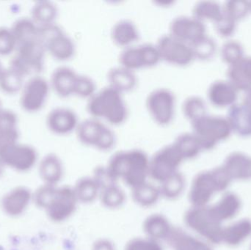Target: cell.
Returning a JSON list of instances; mask_svg holds the SVG:
<instances>
[{
	"instance_id": "obj_30",
	"label": "cell",
	"mask_w": 251,
	"mask_h": 250,
	"mask_svg": "<svg viewBox=\"0 0 251 250\" xmlns=\"http://www.w3.org/2000/svg\"><path fill=\"white\" fill-rule=\"evenodd\" d=\"M73 189L78 202L81 204H91L100 196V188L93 177L89 176L78 179Z\"/></svg>"
},
{
	"instance_id": "obj_3",
	"label": "cell",
	"mask_w": 251,
	"mask_h": 250,
	"mask_svg": "<svg viewBox=\"0 0 251 250\" xmlns=\"http://www.w3.org/2000/svg\"><path fill=\"white\" fill-rule=\"evenodd\" d=\"M87 110L91 117L104 120L112 126L123 124L128 117L124 94L108 85L88 99Z\"/></svg>"
},
{
	"instance_id": "obj_17",
	"label": "cell",
	"mask_w": 251,
	"mask_h": 250,
	"mask_svg": "<svg viewBox=\"0 0 251 250\" xmlns=\"http://www.w3.org/2000/svg\"><path fill=\"white\" fill-rule=\"evenodd\" d=\"M77 114L72 109L57 107L47 117L48 129L54 135L64 136L76 132L79 123Z\"/></svg>"
},
{
	"instance_id": "obj_22",
	"label": "cell",
	"mask_w": 251,
	"mask_h": 250,
	"mask_svg": "<svg viewBox=\"0 0 251 250\" xmlns=\"http://www.w3.org/2000/svg\"><path fill=\"white\" fill-rule=\"evenodd\" d=\"M110 36L115 45L124 49L134 45L140 38V33L137 25L132 21L124 19L113 24Z\"/></svg>"
},
{
	"instance_id": "obj_32",
	"label": "cell",
	"mask_w": 251,
	"mask_h": 250,
	"mask_svg": "<svg viewBox=\"0 0 251 250\" xmlns=\"http://www.w3.org/2000/svg\"><path fill=\"white\" fill-rule=\"evenodd\" d=\"M185 186V178L182 173L178 171L160 183L159 189L161 198L168 201H174L182 195Z\"/></svg>"
},
{
	"instance_id": "obj_43",
	"label": "cell",
	"mask_w": 251,
	"mask_h": 250,
	"mask_svg": "<svg viewBox=\"0 0 251 250\" xmlns=\"http://www.w3.org/2000/svg\"><path fill=\"white\" fill-rule=\"evenodd\" d=\"M224 13L235 22L245 19L251 12V1H228L223 6Z\"/></svg>"
},
{
	"instance_id": "obj_56",
	"label": "cell",
	"mask_w": 251,
	"mask_h": 250,
	"mask_svg": "<svg viewBox=\"0 0 251 250\" xmlns=\"http://www.w3.org/2000/svg\"><path fill=\"white\" fill-rule=\"evenodd\" d=\"M1 101H0V110H1Z\"/></svg>"
},
{
	"instance_id": "obj_49",
	"label": "cell",
	"mask_w": 251,
	"mask_h": 250,
	"mask_svg": "<svg viewBox=\"0 0 251 250\" xmlns=\"http://www.w3.org/2000/svg\"><path fill=\"white\" fill-rule=\"evenodd\" d=\"M17 116L9 110H0V132L17 129Z\"/></svg>"
},
{
	"instance_id": "obj_8",
	"label": "cell",
	"mask_w": 251,
	"mask_h": 250,
	"mask_svg": "<svg viewBox=\"0 0 251 250\" xmlns=\"http://www.w3.org/2000/svg\"><path fill=\"white\" fill-rule=\"evenodd\" d=\"M10 68L25 77L38 76L44 68L45 47L38 39L20 44Z\"/></svg>"
},
{
	"instance_id": "obj_44",
	"label": "cell",
	"mask_w": 251,
	"mask_h": 250,
	"mask_svg": "<svg viewBox=\"0 0 251 250\" xmlns=\"http://www.w3.org/2000/svg\"><path fill=\"white\" fill-rule=\"evenodd\" d=\"M97 91V85L92 78L86 75L78 74L74 95L89 99Z\"/></svg>"
},
{
	"instance_id": "obj_46",
	"label": "cell",
	"mask_w": 251,
	"mask_h": 250,
	"mask_svg": "<svg viewBox=\"0 0 251 250\" xmlns=\"http://www.w3.org/2000/svg\"><path fill=\"white\" fill-rule=\"evenodd\" d=\"M17 48V43L11 29L0 27V55H8Z\"/></svg>"
},
{
	"instance_id": "obj_1",
	"label": "cell",
	"mask_w": 251,
	"mask_h": 250,
	"mask_svg": "<svg viewBox=\"0 0 251 250\" xmlns=\"http://www.w3.org/2000/svg\"><path fill=\"white\" fill-rule=\"evenodd\" d=\"M37 207L45 211L53 223H60L69 220L76 210L79 204L73 187L43 184L33 193Z\"/></svg>"
},
{
	"instance_id": "obj_28",
	"label": "cell",
	"mask_w": 251,
	"mask_h": 250,
	"mask_svg": "<svg viewBox=\"0 0 251 250\" xmlns=\"http://www.w3.org/2000/svg\"><path fill=\"white\" fill-rule=\"evenodd\" d=\"M231 179H246L251 177V158L241 153L230 154L224 165Z\"/></svg>"
},
{
	"instance_id": "obj_14",
	"label": "cell",
	"mask_w": 251,
	"mask_h": 250,
	"mask_svg": "<svg viewBox=\"0 0 251 250\" xmlns=\"http://www.w3.org/2000/svg\"><path fill=\"white\" fill-rule=\"evenodd\" d=\"M48 81L40 76H32L22 90L21 106L28 113H36L45 105L50 91Z\"/></svg>"
},
{
	"instance_id": "obj_13",
	"label": "cell",
	"mask_w": 251,
	"mask_h": 250,
	"mask_svg": "<svg viewBox=\"0 0 251 250\" xmlns=\"http://www.w3.org/2000/svg\"><path fill=\"white\" fill-rule=\"evenodd\" d=\"M38 158V153L33 147L19 142L0 151V159L5 167L20 173L32 170Z\"/></svg>"
},
{
	"instance_id": "obj_20",
	"label": "cell",
	"mask_w": 251,
	"mask_h": 250,
	"mask_svg": "<svg viewBox=\"0 0 251 250\" xmlns=\"http://www.w3.org/2000/svg\"><path fill=\"white\" fill-rule=\"evenodd\" d=\"M38 173L44 184L57 186L64 176L63 161L56 154H47L40 161Z\"/></svg>"
},
{
	"instance_id": "obj_6",
	"label": "cell",
	"mask_w": 251,
	"mask_h": 250,
	"mask_svg": "<svg viewBox=\"0 0 251 250\" xmlns=\"http://www.w3.org/2000/svg\"><path fill=\"white\" fill-rule=\"evenodd\" d=\"M75 132L81 143L100 151H110L116 144V134L113 129L94 117L79 122Z\"/></svg>"
},
{
	"instance_id": "obj_18",
	"label": "cell",
	"mask_w": 251,
	"mask_h": 250,
	"mask_svg": "<svg viewBox=\"0 0 251 250\" xmlns=\"http://www.w3.org/2000/svg\"><path fill=\"white\" fill-rule=\"evenodd\" d=\"M207 96L211 104L215 107H231L237 102L238 91L228 80H218L211 84Z\"/></svg>"
},
{
	"instance_id": "obj_37",
	"label": "cell",
	"mask_w": 251,
	"mask_h": 250,
	"mask_svg": "<svg viewBox=\"0 0 251 250\" xmlns=\"http://www.w3.org/2000/svg\"><path fill=\"white\" fill-rule=\"evenodd\" d=\"M126 197L125 191L117 183L100 191L99 198L105 208L117 209L125 204Z\"/></svg>"
},
{
	"instance_id": "obj_54",
	"label": "cell",
	"mask_w": 251,
	"mask_h": 250,
	"mask_svg": "<svg viewBox=\"0 0 251 250\" xmlns=\"http://www.w3.org/2000/svg\"><path fill=\"white\" fill-rule=\"evenodd\" d=\"M4 167H5V165H4V163H3V161H1V159H0V177H1V175L3 174Z\"/></svg>"
},
{
	"instance_id": "obj_10",
	"label": "cell",
	"mask_w": 251,
	"mask_h": 250,
	"mask_svg": "<svg viewBox=\"0 0 251 250\" xmlns=\"http://www.w3.org/2000/svg\"><path fill=\"white\" fill-rule=\"evenodd\" d=\"M184 161L174 144L165 145L154 153L149 159V177L162 183L178 173Z\"/></svg>"
},
{
	"instance_id": "obj_27",
	"label": "cell",
	"mask_w": 251,
	"mask_h": 250,
	"mask_svg": "<svg viewBox=\"0 0 251 250\" xmlns=\"http://www.w3.org/2000/svg\"><path fill=\"white\" fill-rule=\"evenodd\" d=\"M165 242L174 250H212L209 245L193 237L180 227H173Z\"/></svg>"
},
{
	"instance_id": "obj_40",
	"label": "cell",
	"mask_w": 251,
	"mask_h": 250,
	"mask_svg": "<svg viewBox=\"0 0 251 250\" xmlns=\"http://www.w3.org/2000/svg\"><path fill=\"white\" fill-rule=\"evenodd\" d=\"M24 78L12 68L3 69L0 74V89L5 93H16L22 91L25 85Z\"/></svg>"
},
{
	"instance_id": "obj_38",
	"label": "cell",
	"mask_w": 251,
	"mask_h": 250,
	"mask_svg": "<svg viewBox=\"0 0 251 250\" xmlns=\"http://www.w3.org/2000/svg\"><path fill=\"white\" fill-rule=\"evenodd\" d=\"M251 233V222L243 220L234 226L223 230L222 241L228 245H237L241 243Z\"/></svg>"
},
{
	"instance_id": "obj_36",
	"label": "cell",
	"mask_w": 251,
	"mask_h": 250,
	"mask_svg": "<svg viewBox=\"0 0 251 250\" xmlns=\"http://www.w3.org/2000/svg\"><path fill=\"white\" fill-rule=\"evenodd\" d=\"M239 198L234 194L228 193L224 196L219 204L211 207L212 212L220 221L231 218L236 215L240 209Z\"/></svg>"
},
{
	"instance_id": "obj_42",
	"label": "cell",
	"mask_w": 251,
	"mask_h": 250,
	"mask_svg": "<svg viewBox=\"0 0 251 250\" xmlns=\"http://www.w3.org/2000/svg\"><path fill=\"white\" fill-rule=\"evenodd\" d=\"M244 48L240 43L229 41L223 45L221 57L226 63L231 66L244 58Z\"/></svg>"
},
{
	"instance_id": "obj_16",
	"label": "cell",
	"mask_w": 251,
	"mask_h": 250,
	"mask_svg": "<svg viewBox=\"0 0 251 250\" xmlns=\"http://www.w3.org/2000/svg\"><path fill=\"white\" fill-rule=\"evenodd\" d=\"M33 201V193L29 188L19 186L13 188L2 197L0 203L3 212L10 217L22 215Z\"/></svg>"
},
{
	"instance_id": "obj_50",
	"label": "cell",
	"mask_w": 251,
	"mask_h": 250,
	"mask_svg": "<svg viewBox=\"0 0 251 250\" xmlns=\"http://www.w3.org/2000/svg\"><path fill=\"white\" fill-rule=\"evenodd\" d=\"M19 135L17 129L0 132V151L17 143Z\"/></svg>"
},
{
	"instance_id": "obj_25",
	"label": "cell",
	"mask_w": 251,
	"mask_h": 250,
	"mask_svg": "<svg viewBox=\"0 0 251 250\" xmlns=\"http://www.w3.org/2000/svg\"><path fill=\"white\" fill-rule=\"evenodd\" d=\"M107 79L108 86L122 94L132 91L137 84L135 72L131 71L120 65L109 70Z\"/></svg>"
},
{
	"instance_id": "obj_19",
	"label": "cell",
	"mask_w": 251,
	"mask_h": 250,
	"mask_svg": "<svg viewBox=\"0 0 251 250\" xmlns=\"http://www.w3.org/2000/svg\"><path fill=\"white\" fill-rule=\"evenodd\" d=\"M79 73L67 66H60L53 71L50 87L62 98H69L75 93L76 78Z\"/></svg>"
},
{
	"instance_id": "obj_5",
	"label": "cell",
	"mask_w": 251,
	"mask_h": 250,
	"mask_svg": "<svg viewBox=\"0 0 251 250\" xmlns=\"http://www.w3.org/2000/svg\"><path fill=\"white\" fill-rule=\"evenodd\" d=\"M190 124L192 133L197 139L202 151L212 149L218 142L228 139L232 133L227 117L207 114Z\"/></svg>"
},
{
	"instance_id": "obj_48",
	"label": "cell",
	"mask_w": 251,
	"mask_h": 250,
	"mask_svg": "<svg viewBox=\"0 0 251 250\" xmlns=\"http://www.w3.org/2000/svg\"><path fill=\"white\" fill-rule=\"evenodd\" d=\"M237 22L228 17L224 13L222 17L215 22V26L218 35L224 38H228L234 35L237 29Z\"/></svg>"
},
{
	"instance_id": "obj_52",
	"label": "cell",
	"mask_w": 251,
	"mask_h": 250,
	"mask_svg": "<svg viewBox=\"0 0 251 250\" xmlns=\"http://www.w3.org/2000/svg\"><path fill=\"white\" fill-rule=\"evenodd\" d=\"M243 104L251 108V88L246 92L244 100H243Z\"/></svg>"
},
{
	"instance_id": "obj_51",
	"label": "cell",
	"mask_w": 251,
	"mask_h": 250,
	"mask_svg": "<svg viewBox=\"0 0 251 250\" xmlns=\"http://www.w3.org/2000/svg\"><path fill=\"white\" fill-rule=\"evenodd\" d=\"M91 250H116L114 244L110 239H100L93 244Z\"/></svg>"
},
{
	"instance_id": "obj_9",
	"label": "cell",
	"mask_w": 251,
	"mask_h": 250,
	"mask_svg": "<svg viewBox=\"0 0 251 250\" xmlns=\"http://www.w3.org/2000/svg\"><path fill=\"white\" fill-rule=\"evenodd\" d=\"M176 96L168 88H156L146 98L148 112L153 121L161 126L171 124L175 117Z\"/></svg>"
},
{
	"instance_id": "obj_35",
	"label": "cell",
	"mask_w": 251,
	"mask_h": 250,
	"mask_svg": "<svg viewBox=\"0 0 251 250\" xmlns=\"http://www.w3.org/2000/svg\"><path fill=\"white\" fill-rule=\"evenodd\" d=\"M223 15L224 8L216 1H201L195 4L192 16L203 23L205 21H212L215 23Z\"/></svg>"
},
{
	"instance_id": "obj_23",
	"label": "cell",
	"mask_w": 251,
	"mask_h": 250,
	"mask_svg": "<svg viewBox=\"0 0 251 250\" xmlns=\"http://www.w3.org/2000/svg\"><path fill=\"white\" fill-rule=\"evenodd\" d=\"M232 132L243 137L251 136V108L246 104L230 107L227 117Z\"/></svg>"
},
{
	"instance_id": "obj_21",
	"label": "cell",
	"mask_w": 251,
	"mask_h": 250,
	"mask_svg": "<svg viewBox=\"0 0 251 250\" xmlns=\"http://www.w3.org/2000/svg\"><path fill=\"white\" fill-rule=\"evenodd\" d=\"M45 48L53 58L59 61L71 60L76 53L75 41L63 30L50 39Z\"/></svg>"
},
{
	"instance_id": "obj_55",
	"label": "cell",
	"mask_w": 251,
	"mask_h": 250,
	"mask_svg": "<svg viewBox=\"0 0 251 250\" xmlns=\"http://www.w3.org/2000/svg\"><path fill=\"white\" fill-rule=\"evenodd\" d=\"M2 66H1V63H0V74H1V72H2Z\"/></svg>"
},
{
	"instance_id": "obj_4",
	"label": "cell",
	"mask_w": 251,
	"mask_h": 250,
	"mask_svg": "<svg viewBox=\"0 0 251 250\" xmlns=\"http://www.w3.org/2000/svg\"><path fill=\"white\" fill-rule=\"evenodd\" d=\"M231 181L223 167L212 171L201 172L193 179L189 192V201L193 207L206 206L213 194L225 189Z\"/></svg>"
},
{
	"instance_id": "obj_24",
	"label": "cell",
	"mask_w": 251,
	"mask_h": 250,
	"mask_svg": "<svg viewBox=\"0 0 251 250\" xmlns=\"http://www.w3.org/2000/svg\"><path fill=\"white\" fill-rule=\"evenodd\" d=\"M173 227L168 218L161 214L149 216L145 219L143 224L146 237L159 242L167 240Z\"/></svg>"
},
{
	"instance_id": "obj_31",
	"label": "cell",
	"mask_w": 251,
	"mask_h": 250,
	"mask_svg": "<svg viewBox=\"0 0 251 250\" xmlns=\"http://www.w3.org/2000/svg\"><path fill=\"white\" fill-rule=\"evenodd\" d=\"M173 144L184 161L196 158L202 151L197 139L192 132L180 134Z\"/></svg>"
},
{
	"instance_id": "obj_2",
	"label": "cell",
	"mask_w": 251,
	"mask_h": 250,
	"mask_svg": "<svg viewBox=\"0 0 251 250\" xmlns=\"http://www.w3.org/2000/svg\"><path fill=\"white\" fill-rule=\"evenodd\" d=\"M149 159V156L143 150L118 151L110 157L107 167L117 182L123 181L131 189L147 182Z\"/></svg>"
},
{
	"instance_id": "obj_57",
	"label": "cell",
	"mask_w": 251,
	"mask_h": 250,
	"mask_svg": "<svg viewBox=\"0 0 251 250\" xmlns=\"http://www.w3.org/2000/svg\"></svg>"
},
{
	"instance_id": "obj_34",
	"label": "cell",
	"mask_w": 251,
	"mask_h": 250,
	"mask_svg": "<svg viewBox=\"0 0 251 250\" xmlns=\"http://www.w3.org/2000/svg\"><path fill=\"white\" fill-rule=\"evenodd\" d=\"M10 29L17 43V46L20 44L37 39L38 26L32 19L22 18L19 19Z\"/></svg>"
},
{
	"instance_id": "obj_7",
	"label": "cell",
	"mask_w": 251,
	"mask_h": 250,
	"mask_svg": "<svg viewBox=\"0 0 251 250\" xmlns=\"http://www.w3.org/2000/svg\"><path fill=\"white\" fill-rule=\"evenodd\" d=\"M186 226L212 243L222 241L221 221L215 217L211 207H192L184 214Z\"/></svg>"
},
{
	"instance_id": "obj_29",
	"label": "cell",
	"mask_w": 251,
	"mask_h": 250,
	"mask_svg": "<svg viewBox=\"0 0 251 250\" xmlns=\"http://www.w3.org/2000/svg\"><path fill=\"white\" fill-rule=\"evenodd\" d=\"M161 198L159 186L146 183L131 189V198L139 206L149 208L157 204Z\"/></svg>"
},
{
	"instance_id": "obj_53",
	"label": "cell",
	"mask_w": 251,
	"mask_h": 250,
	"mask_svg": "<svg viewBox=\"0 0 251 250\" xmlns=\"http://www.w3.org/2000/svg\"><path fill=\"white\" fill-rule=\"evenodd\" d=\"M156 4H159V5L161 6H170L171 4H174V1H155Z\"/></svg>"
},
{
	"instance_id": "obj_45",
	"label": "cell",
	"mask_w": 251,
	"mask_h": 250,
	"mask_svg": "<svg viewBox=\"0 0 251 250\" xmlns=\"http://www.w3.org/2000/svg\"><path fill=\"white\" fill-rule=\"evenodd\" d=\"M125 250H163L161 243L148 237L130 239L126 244Z\"/></svg>"
},
{
	"instance_id": "obj_41",
	"label": "cell",
	"mask_w": 251,
	"mask_h": 250,
	"mask_svg": "<svg viewBox=\"0 0 251 250\" xmlns=\"http://www.w3.org/2000/svg\"><path fill=\"white\" fill-rule=\"evenodd\" d=\"M190 45L193 51L194 58L203 61L210 60L216 52V44L215 41L207 35Z\"/></svg>"
},
{
	"instance_id": "obj_26",
	"label": "cell",
	"mask_w": 251,
	"mask_h": 250,
	"mask_svg": "<svg viewBox=\"0 0 251 250\" xmlns=\"http://www.w3.org/2000/svg\"><path fill=\"white\" fill-rule=\"evenodd\" d=\"M228 81L237 91H246L251 88V57L242 59L229 66L227 72Z\"/></svg>"
},
{
	"instance_id": "obj_33",
	"label": "cell",
	"mask_w": 251,
	"mask_h": 250,
	"mask_svg": "<svg viewBox=\"0 0 251 250\" xmlns=\"http://www.w3.org/2000/svg\"><path fill=\"white\" fill-rule=\"evenodd\" d=\"M57 15L58 9L51 1H38L32 7V19L38 26L55 23Z\"/></svg>"
},
{
	"instance_id": "obj_15",
	"label": "cell",
	"mask_w": 251,
	"mask_h": 250,
	"mask_svg": "<svg viewBox=\"0 0 251 250\" xmlns=\"http://www.w3.org/2000/svg\"><path fill=\"white\" fill-rule=\"evenodd\" d=\"M177 39L191 45L206 35L205 23L191 16L174 18L169 26V32Z\"/></svg>"
},
{
	"instance_id": "obj_12",
	"label": "cell",
	"mask_w": 251,
	"mask_h": 250,
	"mask_svg": "<svg viewBox=\"0 0 251 250\" xmlns=\"http://www.w3.org/2000/svg\"><path fill=\"white\" fill-rule=\"evenodd\" d=\"M156 45L161 61H165L168 64L184 67L195 60L190 45L171 34H165L159 37Z\"/></svg>"
},
{
	"instance_id": "obj_39",
	"label": "cell",
	"mask_w": 251,
	"mask_h": 250,
	"mask_svg": "<svg viewBox=\"0 0 251 250\" xmlns=\"http://www.w3.org/2000/svg\"><path fill=\"white\" fill-rule=\"evenodd\" d=\"M182 112L184 117L192 123L207 114V107L203 98L191 95L183 101Z\"/></svg>"
},
{
	"instance_id": "obj_11",
	"label": "cell",
	"mask_w": 251,
	"mask_h": 250,
	"mask_svg": "<svg viewBox=\"0 0 251 250\" xmlns=\"http://www.w3.org/2000/svg\"><path fill=\"white\" fill-rule=\"evenodd\" d=\"M119 61L120 66L135 72L154 67L159 64L161 58L156 44L145 43L122 49L119 54Z\"/></svg>"
},
{
	"instance_id": "obj_47",
	"label": "cell",
	"mask_w": 251,
	"mask_h": 250,
	"mask_svg": "<svg viewBox=\"0 0 251 250\" xmlns=\"http://www.w3.org/2000/svg\"><path fill=\"white\" fill-rule=\"evenodd\" d=\"M92 177L100 188V191L118 183L117 181L109 171L107 166H98L96 167Z\"/></svg>"
}]
</instances>
